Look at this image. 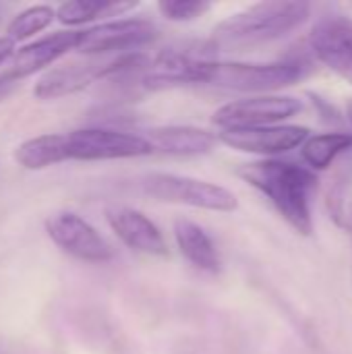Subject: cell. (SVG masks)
I'll return each instance as SVG.
<instances>
[{
	"instance_id": "6da1fadb",
	"label": "cell",
	"mask_w": 352,
	"mask_h": 354,
	"mask_svg": "<svg viewBox=\"0 0 352 354\" xmlns=\"http://www.w3.org/2000/svg\"><path fill=\"white\" fill-rule=\"evenodd\" d=\"M239 176L263 193L299 234H313V199L319 187V178L313 170L295 162L270 158L241 166Z\"/></svg>"
},
{
	"instance_id": "7a4b0ae2",
	"label": "cell",
	"mask_w": 352,
	"mask_h": 354,
	"mask_svg": "<svg viewBox=\"0 0 352 354\" xmlns=\"http://www.w3.org/2000/svg\"><path fill=\"white\" fill-rule=\"evenodd\" d=\"M311 17V4L299 0L257 2L220 21L212 44L218 48L243 50L270 44L301 29Z\"/></svg>"
},
{
	"instance_id": "3957f363",
	"label": "cell",
	"mask_w": 352,
	"mask_h": 354,
	"mask_svg": "<svg viewBox=\"0 0 352 354\" xmlns=\"http://www.w3.org/2000/svg\"><path fill=\"white\" fill-rule=\"evenodd\" d=\"M309 73L305 58L290 56L278 62H218L214 60L205 85L241 93L268 95L270 91L295 85Z\"/></svg>"
},
{
	"instance_id": "277c9868",
	"label": "cell",
	"mask_w": 352,
	"mask_h": 354,
	"mask_svg": "<svg viewBox=\"0 0 352 354\" xmlns=\"http://www.w3.org/2000/svg\"><path fill=\"white\" fill-rule=\"evenodd\" d=\"M141 185L147 195L164 203H178L220 214H230L239 207V199L230 189L193 176L151 172L143 178Z\"/></svg>"
},
{
	"instance_id": "5b68a950",
	"label": "cell",
	"mask_w": 352,
	"mask_h": 354,
	"mask_svg": "<svg viewBox=\"0 0 352 354\" xmlns=\"http://www.w3.org/2000/svg\"><path fill=\"white\" fill-rule=\"evenodd\" d=\"M66 160H129L151 156L154 149L141 135L112 129H79L64 133Z\"/></svg>"
},
{
	"instance_id": "8992f818",
	"label": "cell",
	"mask_w": 352,
	"mask_h": 354,
	"mask_svg": "<svg viewBox=\"0 0 352 354\" xmlns=\"http://www.w3.org/2000/svg\"><path fill=\"white\" fill-rule=\"evenodd\" d=\"M216 46L210 41L203 50H164L156 58L149 60V66L143 73V87L145 89H166L178 85H195L205 83L207 73L214 58Z\"/></svg>"
},
{
	"instance_id": "52a82bcc",
	"label": "cell",
	"mask_w": 352,
	"mask_h": 354,
	"mask_svg": "<svg viewBox=\"0 0 352 354\" xmlns=\"http://www.w3.org/2000/svg\"><path fill=\"white\" fill-rule=\"evenodd\" d=\"M299 112H303V102L299 97L268 93V95H251L224 104L214 112L212 122L222 131L272 127L297 116Z\"/></svg>"
},
{
	"instance_id": "ba28073f",
	"label": "cell",
	"mask_w": 352,
	"mask_h": 354,
	"mask_svg": "<svg viewBox=\"0 0 352 354\" xmlns=\"http://www.w3.org/2000/svg\"><path fill=\"white\" fill-rule=\"evenodd\" d=\"M44 228L50 241L75 259L87 263H106L114 257L108 241L87 220L73 212H56L48 216Z\"/></svg>"
},
{
	"instance_id": "9c48e42d",
	"label": "cell",
	"mask_w": 352,
	"mask_h": 354,
	"mask_svg": "<svg viewBox=\"0 0 352 354\" xmlns=\"http://www.w3.org/2000/svg\"><path fill=\"white\" fill-rule=\"evenodd\" d=\"M156 33L158 27L147 19H112L79 31L75 52L85 56L135 52V48L149 44Z\"/></svg>"
},
{
	"instance_id": "30bf717a",
	"label": "cell",
	"mask_w": 352,
	"mask_h": 354,
	"mask_svg": "<svg viewBox=\"0 0 352 354\" xmlns=\"http://www.w3.org/2000/svg\"><path fill=\"white\" fill-rule=\"evenodd\" d=\"M309 133L311 131L301 124H272L253 129H228L220 131L216 137L230 149L266 156V160H270L301 147L307 141Z\"/></svg>"
},
{
	"instance_id": "8fae6325",
	"label": "cell",
	"mask_w": 352,
	"mask_h": 354,
	"mask_svg": "<svg viewBox=\"0 0 352 354\" xmlns=\"http://www.w3.org/2000/svg\"><path fill=\"white\" fill-rule=\"evenodd\" d=\"M311 54L352 85V17L326 15L309 31Z\"/></svg>"
},
{
	"instance_id": "7c38bea8",
	"label": "cell",
	"mask_w": 352,
	"mask_h": 354,
	"mask_svg": "<svg viewBox=\"0 0 352 354\" xmlns=\"http://www.w3.org/2000/svg\"><path fill=\"white\" fill-rule=\"evenodd\" d=\"M79 41V31L68 29V31H56L50 33L41 39H35L19 50H15L12 58L8 60V66L0 75L2 81H17L25 79L50 64H54L58 58L68 54L71 50L77 48Z\"/></svg>"
},
{
	"instance_id": "4fadbf2b",
	"label": "cell",
	"mask_w": 352,
	"mask_h": 354,
	"mask_svg": "<svg viewBox=\"0 0 352 354\" xmlns=\"http://www.w3.org/2000/svg\"><path fill=\"white\" fill-rule=\"evenodd\" d=\"M106 222L112 232L133 251L151 255V257H166L168 245L160 228L139 209L127 205H108L106 207Z\"/></svg>"
},
{
	"instance_id": "5bb4252c",
	"label": "cell",
	"mask_w": 352,
	"mask_h": 354,
	"mask_svg": "<svg viewBox=\"0 0 352 354\" xmlns=\"http://www.w3.org/2000/svg\"><path fill=\"white\" fill-rule=\"evenodd\" d=\"M102 71H104V62H95V60L66 62L54 66L37 79L33 87V95L37 100H58L64 95H73L89 87L93 81H100Z\"/></svg>"
},
{
	"instance_id": "9a60e30c",
	"label": "cell",
	"mask_w": 352,
	"mask_h": 354,
	"mask_svg": "<svg viewBox=\"0 0 352 354\" xmlns=\"http://www.w3.org/2000/svg\"><path fill=\"white\" fill-rule=\"evenodd\" d=\"M145 141L151 145L154 151L189 158V156L210 153L216 147L218 137L212 131H205L199 127L168 124V127H156V129L147 131Z\"/></svg>"
},
{
	"instance_id": "2e32d148",
	"label": "cell",
	"mask_w": 352,
	"mask_h": 354,
	"mask_svg": "<svg viewBox=\"0 0 352 354\" xmlns=\"http://www.w3.org/2000/svg\"><path fill=\"white\" fill-rule=\"evenodd\" d=\"M176 245L183 257L197 270L207 274L220 272V255L207 232L189 218H176L172 224Z\"/></svg>"
},
{
	"instance_id": "e0dca14e",
	"label": "cell",
	"mask_w": 352,
	"mask_h": 354,
	"mask_svg": "<svg viewBox=\"0 0 352 354\" xmlns=\"http://www.w3.org/2000/svg\"><path fill=\"white\" fill-rule=\"evenodd\" d=\"M137 6L139 2H133V0L129 2L124 0H71V2H62L54 12L62 25L77 27V25L100 21V19L112 21L114 17H122Z\"/></svg>"
},
{
	"instance_id": "ac0fdd59",
	"label": "cell",
	"mask_w": 352,
	"mask_h": 354,
	"mask_svg": "<svg viewBox=\"0 0 352 354\" xmlns=\"http://www.w3.org/2000/svg\"><path fill=\"white\" fill-rule=\"evenodd\" d=\"M15 162L25 170H44L68 162L64 133H46L23 141L15 149Z\"/></svg>"
},
{
	"instance_id": "d6986e66",
	"label": "cell",
	"mask_w": 352,
	"mask_h": 354,
	"mask_svg": "<svg viewBox=\"0 0 352 354\" xmlns=\"http://www.w3.org/2000/svg\"><path fill=\"white\" fill-rule=\"evenodd\" d=\"M352 149L351 133H319L309 135L301 145V156L309 170L324 172L328 170L340 156Z\"/></svg>"
},
{
	"instance_id": "ffe728a7",
	"label": "cell",
	"mask_w": 352,
	"mask_h": 354,
	"mask_svg": "<svg viewBox=\"0 0 352 354\" xmlns=\"http://www.w3.org/2000/svg\"><path fill=\"white\" fill-rule=\"evenodd\" d=\"M56 19V12L52 6L48 4H35V6H29L25 10H21L10 23H8V29H6V37H10L15 44L21 41V39H29L31 35L44 31L46 27L52 25V21Z\"/></svg>"
},
{
	"instance_id": "44dd1931",
	"label": "cell",
	"mask_w": 352,
	"mask_h": 354,
	"mask_svg": "<svg viewBox=\"0 0 352 354\" xmlns=\"http://www.w3.org/2000/svg\"><path fill=\"white\" fill-rule=\"evenodd\" d=\"M210 8H212V4L205 0H160L158 2L160 15L174 23L195 21L201 15H205Z\"/></svg>"
},
{
	"instance_id": "7402d4cb",
	"label": "cell",
	"mask_w": 352,
	"mask_h": 354,
	"mask_svg": "<svg viewBox=\"0 0 352 354\" xmlns=\"http://www.w3.org/2000/svg\"><path fill=\"white\" fill-rule=\"evenodd\" d=\"M352 180V164L340 170L338 178L334 180V187L330 191V214L336 220L338 226H346V195H349V185Z\"/></svg>"
},
{
	"instance_id": "603a6c76",
	"label": "cell",
	"mask_w": 352,
	"mask_h": 354,
	"mask_svg": "<svg viewBox=\"0 0 352 354\" xmlns=\"http://www.w3.org/2000/svg\"><path fill=\"white\" fill-rule=\"evenodd\" d=\"M309 97H311V100H313V104H315V106L322 110V114H326L328 118H330V116H334V120H336V122H340V120H342V116H340V114H338V112H336V110L330 106V104H326V102H324L319 95H315V93H309ZM326 116H324V118H326Z\"/></svg>"
},
{
	"instance_id": "cb8c5ba5",
	"label": "cell",
	"mask_w": 352,
	"mask_h": 354,
	"mask_svg": "<svg viewBox=\"0 0 352 354\" xmlns=\"http://www.w3.org/2000/svg\"><path fill=\"white\" fill-rule=\"evenodd\" d=\"M12 54H15V41L6 35L0 37V66L6 64L12 58Z\"/></svg>"
},
{
	"instance_id": "d4e9b609",
	"label": "cell",
	"mask_w": 352,
	"mask_h": 354,
	"mask_svg": "<svg viewBox=\"0 0 352 354\" xmlns=\"http://www.w3.org/2000/svg\"><path fill=\"white\" fill-rule=\"evenodd\" d=\"M346 118H349V122H351V129H352V97H349V102H346Z\"/></svg>"
},
{
	"instance_id": "484cf974",
	"label": "cell",
	"mask_w": 352,
	"mask_h": 354,
	"mask_svg": "<svg viewBox=\"0 0 352 354\" xmlns=\"http://www.w3.org/2000/svg\"><path fill=\"white\" fill-rule=\"evenodd\" d=\"M4 87H6V81H2V79H0V95L4 93Z\"/></svg>"
}]
</instances>
